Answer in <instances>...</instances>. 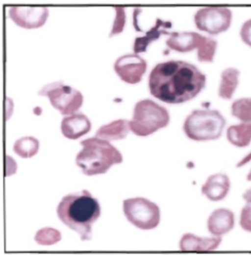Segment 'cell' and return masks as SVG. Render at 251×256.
Instances as JSON below:
<instances>
[{"mask_svg": "<svg viewBox=\"0 0 251 256\" xmlns=\"http://www.w3.org/2000/svg\"><path fill=\"white\" fill-rule=\"evenodd\" d=\"M80 144L83 149L76 155L75 162L86 175L105 173L112 165L123 161L121 153L107 140L95 137Z\"/></svg>", "mask_w": 251, "mask_h": 256, "instance_id": "cell-3", "label": "cell"}, {"mask_svg": "<svg viewBox=\"0 0 251 256\" xmlns=\"http://www.w3.org/2000/svg\"><path fill=\"white\" fill-rule=\"evenodd\" d=\"M226 120L216 109H196L185 120L183 130L190 139L198 141L214 140L221 135Z\"/></svg>", "mask_w": 251, "mask_h": 256, "instance_id": "cell-4", "label": "cell"}, {"mask_svg": "<svg viewBox=\"0 0 251 256\" xmlns=\"http://www.w3.org/2000/svg\"><path fill=\"white\" fill-rule=\"evenodd\" d=\"M114 68L122 80L135 84L141 81L146 70L147 63L136 53L128 54L118 58Z\"/></svg>", "mask_w": 251, "mask_h": 256, "instance_id": "cell-10", "label": "cell"}, {"mask_svg": "<svg viewBox=\"0 0 251 256\" xmlns=\"http://www.w3.org/2000/svg\"><path fill=\"white\" fill-rule=\"evenodd\" d=\"M206 76L193 64L171 60L156 64L151 72L152 95L169 104H179L197 96L204 88Z\"/></svg>", "mask_w": 251, "mask_h": 256, "instance_id": "cell-1", "label": "cell"}, {"mask_svg": "<svg viewBox=\"0 0 251 256\" xmlns=\"http://www.w3.org/2000/svg\"><path fill=\"white\" fill-rule=\"evenodd\" d=\"M89 119L81 113H74L63 118L61 130L66 138L75 140L87 133L91 129Z\"/></svg>", "mask_w": 251, "mask_h": 256, "instance_id": "cell-14", "label": "cell"}, {"mask_svg": "<svg viewBox=\"0 0 251 256\" xmlns=\"http://www.w3.org/2000/svg\"><path fill=\"white\" fill-rule=\"evenodd\" d=\"M38 140L31 136L18 139L14 144L13 150L22 158H30L37 153L39 149Z\"/></svg>", "mask_w": 251, "mask_h": 256, "instance_id": "cell-20", "label": "cell"}, {"mask_svg": "<svg viewBox=\"0 0 251 256\" xmlns=\"http://www.w3.org/2000/svg\"><path fill=\"white\" fill-rule=\"evenodd\" d=\"M234 214L230 210L221 208L215 210L209 216L207 221L208 232L212 235L222 237L234 228Z\"/></svg>", "mask_w": 251, "mask_h": 256, "instance_id": "cell-12", "label": "cell"}, {"mask_svg": "<svg viewBox=\"0 0 251 256\" xmlns=\"http://www.w3.org/2000/svg\"><path fill=\"white\" fill-rule=\"evenodd\" d=\"M226 138L233 146L244 148L251 142V122H241L229 127L226 131Z\"/></svg>", "mask_w": 251, "mask_h": 256, "instance_id": "cell-18", "label": "cell"}, {"mask_svg": "<svg viewBox=\"0 0 251 256\" xmlns=\"http://www.w3.org/2000/svg\"><path fill=\"white\" fill-rule=\"evenodd\" d=\"M231 19V10L221 6L201 8L194 16L197 27L211 34H217L226 31L230 25Z\"/></svg>", "mask_w": 251, "mask_h": 256, "instance_id": "cell-8", "label": "cell"}, {"mask_svg": "<svg viewBox=\"0 0 251 256\" xmlns=\"http://www.w3.org/2000/svg\"><path fill=\"white\" fill-rule=\"evenodd\" d=\"M251 160V151L246 155L236 165L237 167H241Z\"/></svg>", "mask_w": 251, "mask_h": 256, "instance_id": "cell-27", "label": "cell"}, {"mask_svg": "<svg viewBox=\"0 0 251 256\" xmlns=\"http://www.w3.org/2000/svg\"><path fill=\"white\" fill-rule=\"evenodd\" d=\"M60 233L56 229L45 228L38 231L35 237L36 242L42 245H50L59 241Z\"/></svg>", "mask_w": 251, "mask_h": 256, "instance_id": "cell-22", "label": "cell"}, {"mask_svg": "<svg viewBox=\"0 0 251 256\" xmlns=\"http://www.w3.org/2000/svg\"><path fill=\"white\" fill-rule=\"evenodd\" d=\"M49 15L48 9L42 6H12L9 17L18 26L27 29L42 26Z\"/></svg>", "mask_w": 251, "mask_h": 256, "instance_id": "cell-9", "label": "cell"}, {"mask_svg": "<svg viewBox=\"0 0 251 256\" xmlns=\"http://www.w3.org/2000/svg\"><path fill=\"white\" fill-rule=\"evenodd\" d=\"M122 8H116V16L110 33L111 35L120 32L123 28L125 22V14L124 11L122 10Z\"/></svg>", "mask_w": 251, "mask_h": 256, "instance_id": "cell-25", "label": "cell"}, {"mask_svg": "<svg viewBox=\"0 0 251 256\" xmlns=\"http://www.w3.org/2000/svg\"><path fill=\"white\" fill-rule=\"evenodd\" d=\"M222 240L220 236L200 237L188 233L181 237L179 246L182 251H211L220 246Z\"/></svg>", "mask_w": 251, "mask_h": 256, "instance_id": "cell-15", "label": "cell"}, {"mask_svg": "<svg viewBox=\"0 0 251 256\" xmlns=\"http://www.w3.org/2000/svg\"><path fill=\"white\" fill-rule=\"evenodd\" d=\"M247 180L248 181H251V169H250V171H249L248 173L247 174Z\"/></svg>", "mask_w": 251, "mask_h": 256, "instance_id": "cell-29", "label": "cell"}, {"mask_svg": "<svg viewBox=\"0 0 251 256\" xmlns=\"http://www.w3.org/2000/svg\"><path fill=\"white\" fill-rule=\"evenodd\" d=\"M217 47V42L214 39L207 37L203 45L197 50L199 61L210 62L213 61Z\"/></svg>", "mask_w": 251, "mask_h": 256, "instance_id": "cell-23", "label": "cell"}, {"mask_svg": "<svg viewBox=\"0 0 251 256\" xmlns=\"http://www.w3.org/2000/svg\"><path fill=\"white\" fill-rule=\"evenodd\" d=\"M230 188L228 176L223 173L210 175L201 187L202 193L212 201H219L227 195Z\"/></svg>", "mask_w": 251, "mask_h": 256, "instance_id": "cell-13", "label": "cell"}, {"mask_svg": "<svg viewBox=\"0 0 251 256\" xmlns=\"http://www.w3.org/2000/svg\"><path fill=\"white\" fill-rule=\"evenodd\" d=\"M38 94L47 96L52 107L63 115L73 114L81 107L83 96L79 91L65 85L62 81L45 85Z\"/></svg>", "mask_w": 251, "mask_h": 256, "instance_id": "cell-6", "label": "cell"}, {"mask_svg": "<svg viewBox=\"0 0 251 256\" xmlns=\"http://www.w3.org/2000/svg\"><path fill=\"white\" fill-rule=\"evenodd\" d=\"M243 198L247 202H251V188L247 190L243 194Z\"/></svg>", "mask_w": 251, "mask_h": 256, "instance_id": "cell-28", "label": "cell"}, {"mask_svg": "<svg viewBox=\"0 0 251 256\" xmlns=\"http://www.w3.org/2000/svg\"><path fill=\"white\" fill-rule=\"evenodd\" d=\"M239 75V71L233 67L227 68L222 72L218 91L220 97L231 99L238 85Z\"/></svg>", "mask_w": 251, "mask_h": 256, "instance_id": "cell-19", "label": "cell"}, {"mask_svg": "<svg viewBox=\"0 0 251 256\" xmlns=\"http://www.w3.org/2000/svg\"><path fill=\"white\" fill-rule=\"evenodd\" d=\"M231 114L241 122H251V98L234 101L231 107Z\"/></svg>", "mask_w": 251, "mask_h": 256, "instance_id": "cell-21", "label": "cell"}, {"mask_svg": "<svg viewBox=\"0 0 251 256\" xmlns=\"http://www.w3.org/2000/svg\"><path fill=\"white\" fill-rule=\"evenodd\" d=\"M129 130L128 121L118 120L100 127L97 131L95 137L108 141L119 140L125 138Z\"/></svg>", "mask_w": 251, "mask_h": 256, "instance_id": "cell-17", "label": "cell"}, {"mask_svg": "<svg viewBox=\"0 0 251 256\" xmlns=\"http://www.w3.org/2000/svg\"><path fill=\"white\" fill-rule=\"evenodd\" d=\"M169 35L166 43L167 45L172 49L181 52L196 48L199 50L207 38L195 32H173Z\"/></svg>", "mask_w": 251, "mask_h": 256, "instance_id": "cell-11", "label": "cell"}, {"mask_svg": "<svg viewBox=\"0 0 251 256\" xmlns=\"http://www.w3.org/2000/svg\"><path fill=\"white\" fill-rule=\"evenodd\" d=\"M239 223L242 229L251 233V202H247L242 208L240 214Z\"/></svg>", "mask_w": 251, "mask_h": 256, "instance_id": "cell-24", "label": "cell"}, {"mask_svg": "<svg viewBox=\"0 0 251 256\" xmlns=\"http://www.w3.org/2000/svg\"><path fill=\"white\" fill-rule=\"evenodd\" d=\"M123 211L127 219L142 230L152 229L160 221L158 206L145 198L138 197L124 200Z\"/></svg>", "mask_w": 251, "mask_h": 256, "instance_id": "cell-7", "label": "cell"}, {"mask_svg": "<svg viewBox=\"0 0 251 256\" xmlns=\"http://www.w3.org/2000/svg\"><path fill=\"white\" fill-rule=\"evenodd\" d=\"M169 119L168 111L164 107L152 100L145 99L135 104L129 127L135 135L146 136L167 126Z\"/></svg>", "mask_w": 251, "mask_h": 256, "instance_id": "cell-5", "label": "cell"}, {"mask_svg": "<svg viewBox=\"0 0 251 256\" xmlns=\"http://www.w3.org/2000/svg\"><path fill=\"white\" fill-rule=\"evenodd\" d=\"M171 26L172 23L170 21H163L160 19H157L154 26L151 27L144 36L137 37L135 39L133 44V51L135 53L146 51L148 45L158 39L162 34L169 35L170 33L166 29L171 28Z\"/></svg>", "mask_w": 251, "mask_h": 256, "instance_id": "cell-16", "label": "cell"}, {"mask_svg": "<svg viewBox=\"0 0 251 256\" xmlns=\"http://www.w3.org/2000/svg\"><path fill=\"white\" fill-rule=\"evenodd\" d=\"M59 219L77 232L81 240L92 237V226L100 214L97 199L87 190L73 192L64 196L56 210Z\"/></svg>", "mask_w": 251, "mask_h": 256, "instance_id": "cell-2", "label": "cell"}, {"mask_svg": "<svg viewBox=\"0 0 251 256\" xmlns=\"http://www.w3.org/2000/svg\"><path fill=\"white\" fill-rule=\"evenodd\" d=\"M240 36L243 42L251 46V19L243 24L240 30Z\"/></svg>", "mask_w": 251, "mask_h": 256, "instance_id": "cell-26", "label": "cell"}]
</instances>
